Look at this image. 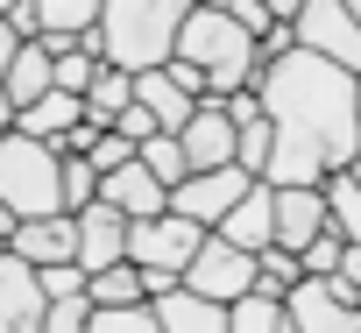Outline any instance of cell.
I'll return each instance as SVG.
<instances>
[{"label": "cell", "instance_id": "1", "mask_svg": "<svg viewBox=\"0 0 361 333\" xmlns=\"http://www.w3.org/2000/svg\"><path fill=\"white\" fill-rule=\"evenodd\" d=\"M262 114L276 128V156H269V178L262 185H326L333 171H347L354 149H361V78L312 57V50H290V57H269L262 78Z\"/></svg>", "mask_w": 361, "mask_h": 333}, {"label": "cell", "instance_id": "2", "mask_svg": "<svg viewBox=\"0 0 361 333\" xmlns=\"http://www.w3.org/2000/svg\"><path fill=\"white\" fill-rule=\"evenodd\" d=\"M192 22V0H106L99 8V43H106V64L121 71H163L177 57V36Z\"/></svg>", "mask_w": 361, "mask_h": 333}, {"label": "cell", "instance_id": "3", "mask_svg": "<svg viewBox=\"0 0 361 333\" xmlns=\"http://www.w3.org/2000/svg\"><path fill=\"white\" fill-rule=\"evenodd\" d=\"M0 206L15 220H50L64 213V149L36 135H0Z\"/></svg>", "mask_w": 361, "mask_h": 333}, {"label": "cell", "instance_id": "4", "mask_svg": "<svg viewBox=\"0 0 361 333\" xmlns=\"http://www.w3.org/2000/svg\"><path fill=\"white\" fill-rule=\"evenodd\" d=\"M206 234H213V227H199V220H185V213L135 220V227H128V262H135V270H163V277H185L192 255L206 248Z\"/></svg>", "mask_w": 361, "mask_h": 333}, {"label": "cell", "instance_id": "5", "mask_svg": "<svg viewBox=\"0 0 361 333\" xmlns=\"http://www.w3.org/2000/svg\"><path fill=\"white\" fill-rule=\"evenodd\" d=\"M298 50H312V57L361 78V22L347 15V0H305L298 8Z\"/></svg>", "mask_w": 361, "mask_h": 333}, {"label": "cell", "instance_id": "6", "mask_svg": "<svg viewBox=\"0 0 361 333\" xmlns=\"http://www.w3.org/2000/svg\"><path fill=\"white\" fill-rule=\"evenodd\" d=\"M185 291H199V298H213V305H241V298L255 291V255L234 248V241H220V234H206V248H199L192 270H185Z\"/></svg>", "mask_w": 361, "mask_h": 333}, {"label": "cell", "instance_id": "7", "mask_svg": "<svg viewBox=\"0 0 361 333\" xmlns=\"http://www.w3.org/2000/svg\"><path fill=\"white\" fill-rule=\"evenodd\" d=\"M255 185H262V178H248L241 163H227V171H192L185 185L170 192V213H185V220H199V227H220Z\"/></svg>", "mask_w": 361, "mask_h": 333}, {"label": "cell", "instance_id": "8", "mask_svg": "<svg viewBox=\"0 0 361 333\" xmlns=\"http://www.w3.org/2000/svg\"><path fill=\"white\" fill-rule=\"evenodd\" d=\"M283 312H290L298 333H361V305L340 298L326 277H305V284L283 298Z\"/></svg>", "mask_w": 361, "mask_h": 333}, {"label": "cell", "instance_id": "9", "mask_svg": "<svg viewBox=\"0 0 361 333\" xmlns=\"http://www.w3.org/2000/svg\"><path fill=\"white\" fill-rule=\"evenodd\" d=\"M177 142H185V156H192V171H227V163L241 156V128H234L227 99H199L192 128L177 135Z\"/></svg>", "mask_w": 361, "mask_h": 333}, {"label": "cell", "instance_id": "10", "mask_svg": "<svg viewBox=\"0 0 361 333\" xmlns=\"http://www.w3.org/2000/svg\"><path fill=\"white\" fill-rule=\"evenodd\" d=\"M43 312H50V298H43L36 262L0 255V333H43Z\"/></svg>", "mask_w": 361, "mask_h": 333}, {"label": "cell", "instance_id": "11", "mask_svg": "<svg viewBox=\"0 0 361 333\" xmlns=\"http://www.w3.org/2000/svg\"><path fill=\"white\" fill-rule=\"evenodd\" d=\"M128 213H114L106 199H92L85 213H78V270L85 277H99V270H114V262H128Z\"/></svg>", "mask_w": 361, "mask_h": 333}, {"label": "cell", "instance_id": "12", "mask_svg": "<svg viewBox=\"0 0 361 333\" xmlns=\"http://www.w3.org/2000/svg\"><path fill=\"white\" fill-rule=\"evenodd\" d=\"M326 227H333V220H326V192H319V185H283V192H276V248L305 255Z\"/></svg>", "mask_w": 361, "mask_h": 333}, {"label": "cell", "instance_id": "13", "mask_svg": "<svg viewBox=\"0 0 361 333\" xmlns=\"http://www.w3.org/2000/svg\"><path fill=\"white\" fill-rule=\"evenodd\" d=\"M99 199H106L114 213H128V220H156V213H170V185H163L156 171H142V156L128 163V171L99 178Z\"/></svg>", "mask_w": 361, "mask_h": 333}, {"label": "cell", "instance_id": "14", "mask_svg": "<svg viewBox=\"0 0 361 333\" xmlns=\"http://www.w3.org/2000/svg\"><path fill=\"white\" fill-rule=\"evenodd\" d=\"M15 255L36 262V270H57V262H78V213H50V220H22L15 227Z\"/></svg>", "mask_w": 361, "mask_h": 333}, {"label": "cell", "instance_id": "15", "mask_svg": "<svg viewBox=\"0 0 361 333\" xmlns=\"http://www.w3.org/2000/svg\"><path fill=\"white\" fill-rule=\"evenodd\" d=\"M220 241H234V248H248V255H262V248H276V185H255L220 227H213Z\"/></svg>", "mask_w": 361, "mask_h": 333}, {"label": "cell", "instance_id": "16", "mask_svg": "<svg viewBox=\"0 0 361 333\" xmlns=\"http://www.w3.org/2000/svg\"><path fill=\"white\" fill-rule=\"evenodd\" d=\"M149 312H156V326L163 333H227V312L234 305H213V298H199V291H163V298H149Z\"/></svg>", "mask_w": 361, "mask_h": 333}, {"label": "cell", "instance_id": "17", "mask_svg": "<svg viewBox=\"0 0 361 333\" xmlns=\"http://www.w3.org/2000/svg\"><path fill=\"white\" fill-rule=\"evenodd\" d=\"M135 99L156 114V128H163V135H185V128H192V114H199V99L177 85L170 71H142V78H135Z\"/></svg>", "mask_w": 361, "mask_h": 333}, {"label": "cell", "instance_id": "18", "mask_svg": "<svg viewBox=\"0 0 361 333\" xmlns=\"http://www.w3.org/2000/svg\"><path fill=\"white\" fill-rule=\"evenodd\" d=\"M43 92H57V57H50V43L36 36V43H22L15 64H8V99H15V107H36Z\"/></svg>", "mask_w": 361, "mask_h": 333}, {"label": "cell", "instance_id": "19", "mask_svg": "<svg viewBox=\"0 0 361 333\" xmlns=\"http://www.w3.org/2000/svg\"><path fill=\"white\" fill-rule=\"evenodd\" d=\"M78 121H85V99H78V92H43L36 107H22V121H15V128H22V135H36V142H64Z\"/></svg>", "mask_w": 361, "mask_h": 333}, {"label": "cell", "instance_id": "20", "mask_svg": "<svg viewBox=\"0 0 361 333\" xmlns=\"http://www.w3.org/2000/svg\"><path fill=\"white\" fill-rule=\"evenodd\" d=\"M128 107H135V71L106 64V71L92 78V92H85V128H99V135H106V128H114Z\"/></svg>", "mask_w": 361, "mask_h": 333}, {"label": "cell", "instance_id": "21", "mask_svg": "<svg viewBox=\"0 0 361 333\" xmlns=\"http://www.w3.org/2000/svg\"><path fill=\"white\" fill-rule=\"evenodd\" d=\"M85 298H92L99 312H121V305H149V277H142L135 262H114V270H99V277L85 284Z\"/></svg>", "mask_w": 361, "mask_h": 333}, {"label": "cell", "instance_id": "22", "mask_svg": "<svg viewBox=\"0 0 361 333\" xmlns=\"http://www.w3.org/2000/svg\"><path fill=\"white\" fill-rule=\"evenodd\" d=\"M298 284H305V262H298L290 248H262V255H255V291H262V298H276V305H283Z\"/></svg>", "mask_w": 361, "mask_h": 333}, {"label": "cell", "instance_id": "23", "mask_svg": "<svg viewBox=\"0 0 361 333\" xmlns=\"http://www.w3.org/2000/svg\"><path fill=\"white\" fill-rule=\"evenodd\" d=\"M99 8L106 0H36L43 36H85V29H99Z\"/></svg>", "mask_w": 361, "mask_h": 333}, {"label": "cell", "instance_id": "24", "mask_svg": "<svg viewBox=\"0 0 361 333\" xmlns=\"http://www.w3.org/2000/svg\"><path fill=\"white\" fill-rule=\"evenodd\" d=\"M135 156H142V171H156V178L170 185V192L192 178V156H185V142H177V135H149V142H142Z\"/></svg>", "mask_w": 361, "mask_h": 333}, {"label": "cell", "instance_id": "25", "mask_svg": "<svg viewBox=\"0 0 361 333\" xmlns=\"http://www.w3.org/2000/svg\"><path fill=\"white\" fill-rule=\"evenodd\" d=\"M319 192H326V220H333V227H340L347 241H361V185H354L347 171H333V178L319 185Z\"/></svg>", "mask_w": 361, "mask_h": 333}, {"label": "cell", "instance_id": "26", "mask_svg": "<svg viewBox=\"0 0 361 333\" xmlns=\"http://www.w3.org/2000/svg\"><path fill=\"white\" fill-rule=\"evenodd\" d=\"M99 71H106V57H92L85 43H71V50H57V92H78V99H85Z\"/></svg>", "mask_w": 361, "mask_h": 333}, {"label": "cell", "instance_id": "27", "mask_svg": "<svg viewBox=\"0 0 361 333\" xmlns=\"http://www.w3.org/2000/svg\"><path fill=\"white\" fill-rule=\"evenodd\" d=\"M227 333H283V305L262 298V291H248V298L227 312Z\"/></svg>", "mask_w": 361, "mask_h": 333}, {"label": "cell", "instance_id": "28", "mask_svg": "<svg viewBox=\"0 0 361 333\" xmlns=\"http://www.w3.org/2000/svg\"><path fill=\"white\" fill-rule=\"evenodd\" d=\"M269 156H276V128H269V114H262V121L241 128V156H234V163H241L248 178H269Z\"/></svg>", "mask_w": 361, "mask_h": 333}, {"label": "cell", "instance_id": "29", "mask_svg": "<svg viewBox=\"0 0 361 333\" xmlns=\"http://www.w3.org/2000/svg\"><path fill=\"white\" fill-rule=\"evenodd\" d=\"M99 199V171H92V156H64V213H85Z\"/></svg>", "mask_w": 361, "mask_h": 333}, {"label": "cell", "instance_id": "30", "mask_svg": "<svg viewBox=\"0 0 361 333\" xmlns=\"http://www.w3.org/2000/svg\"><path fill=\"white\" fill-rule=\"evenodd\" d=\"M340 255H347V234H340V227H326L298 262H305V277H340Z\"/></svg>", "mask_w": 361, "mask_h": 333}, {"label": "cell", "instance_id": "31", "mask_svg": "<svg viewBox=\"0 0 361 333\" xmlns=\"http://www.w3.org/2000/svg\"><path fill=\"white\" fill-rule=\"evenodd\" d=\"M92 298H57L50 312H43V333H92Z\"/></svg>", "mask_w": 361, "mask_h": 333}, {"label": "cell", "instance_id": "32", "mask_svg": "<svg viewBox=\"0 0 361 333\" xmlns=\"http://www.w3.org/2000/svg\"><path fill=\"white\" fill-rule=\"evenodd\" d=\"M92 333H163L149 305H121V312H92Z\"/></svg>", "mask_w": 361, "mask_h": 333}, {"label": "cell", "instance_id": "33", "mask_svg": "<svg viewBox=\"0 0 361 333\" xmlns=\"http://www.w3.org/2000/svg\"><path fill=\"white\" fill-rule=\"evenodd\" d=\"M128 163H135V142L106 128V135L92 142V171H99V178H114V171H128Z\"/></svg>", "mask_w": 361, "mask_h": 333}, {"label": "cell", "instance_id": "34", "mask_svg": "<svg viewBox=\"0 0 361 333\" xmlns=\"http://www.w3.org/2000/svg\"><path fill=\"white\" fill-rule=\"evenodd\" d=\"M36 277H43V298H50V305H57V298H85V284H92L78 262H57V270H36Z\"/></svg>", "mask_w": 361, "mask_h": 333}, {"label": "cell", "instance_id": "35", "mask_svg": "<svg viewBox=\"0 0 361 333\" xmlns=\"http://www.w3.org/2000/svg\"><path fill=\"white\" fill-rule=\"evenodd\" d=\"M114 135H128V142H135V149H142V142H149V135H163V128H156V114H149V107H142V99H135V107H128V114H121V121H114Z\"/></svg>", "mask_w": 361, "mask_h": 333}, {"label": "cell", "instance_id": "36", "mask_svg": "<svg viewBox=\"0 0 361 333\" xmlns=\"http://www.w3.org/2000/svg\"><path fill=\"white\" fill-rule=\"evenodd\" d=\"M227 15H234V22H241V29H248V36H255V43H262V36H269V29H276V15H269V8H262V0H234V8H227Z\"/></svg>", "mask_w": 361, "mask_h": 333}, {"label": "cell", "instance_id": "37", "mask_svg": "<svg viewBox=\"0 0 361 333\" xmlns=\"http://www.w3.org/2000/svg\"><path fill=\"white\" fill-rule=\"evenodd\" d=\"M163 71H170V78H177V85H185V92H192V99H206V92H213V78H206V71H199V64H185V57H170V64H163Z\"/></svg>", "mask_w": 361, "mask_h": 333}, {"label": "cell", "instance_id": "38", "mask_svg": "<svg viewBox=\"0 0 361 333\" xmlns=\"http://www.w3.org/2000/svg\"><path fill=\"white\" fill-rule=\"evenodd\" d=\"M227 114H234V128L262 121V92H255V85H248V92H234V99H227Z\"/></svg>", "mask_w": 361, "mask_h": 333}, {"label": "cell", "instance_id": "39", "mask_svg": "<svg viewBox=\"0 0 361 333\" xmlns=\"http://www.w3.org/2000/svg\"><path fill=\"white\" fill-rule=\"evenodd\" d=\"M15 50H22V36H15L8 22H0V85H8V64H15Z\"/></svg>", "mask_w": 361, "mask_h": 333}, {"label": "cell", "instance_id": "40", "mask_svg": "<svg viewBox=\"0 0 361 333\" xmlns=\"http://www.w3.org/2000/svg\"><path fill=\"white\" fill-rule=\"evenodd\" d=\"M15 121H22V107L8 99V85H0V135H15Z\"/></svg>", "mask_w": 361, "mask_h": 333}, {"label": "cell", "instance_id": "41", "mask_svg": "<svg viewBox=\"0 0 361 333\" xmlns=\"http://www.w3.org/2000/svg\"><path fill=\"white\" fill-rule=\"evenodd\" d=\"M262 8H269L276 22H298V8H305V0H262Z\"/></svg>", "mask_w": 361, "mask_h": 333}, {"label": "cell", "instance_id": "42", "mask_svg": "<svg viewBox=\"0 0 361 333\" xmlns=\"http://www.w3.org/2000/svg\"><path fill=\"white\" fill-rule=\"evenodd\" d=\"M192 8H213V15H227V8H234V0H192Z\"/></svg>", "mask_w": 361, "mask_h": 333}, {"label": "cell", "instance_id": "43", "mask_svg": "<svg viewBox=\"0 0 361 333\" xmlns=\"http://www.w3.org/2000/svg\"><path fill=\"white\" fill-rule=\"evenodd\" d=\"M347 178H354V185H361V149H354V163H347Z\"/></svg>", "mask_w": 361, "mask_h": 333}, {"label": "cell", "instance_id": "44", "mask_svg": "<svg viewBox=\"0 0 361 333\" xmlns=\"http://www.w3.org/2000/svg\"><path fill=\"white\" fill-rule=\"evenodd\" d=\"M8 15H15V0H0V22H8Z\"/></svg>", "mask_w": 361, "mask_h": 333}, {"label": "cell", "instance_id": "45", "mask_svg": "<svg viewBox=\"0 0 361 333\" xmlns=\"http://www.w3.org/2000/svg\"><path fill=\"white\" fill-rule=\"evenodd\" d=\"M347 15H354V22H361V0H347Z\"/></svg>", "mask_w": 361, "mask_h": 333}, {"label": "cell", "instance_id": "46", "mask_svg": "<svg viewBox=\"0 0 361 333\" xmlns=\"http://www.w3.org/2000/svg\"><path fill=\"white\" fill-rule=\"evenodd\" d=\"M283 333H298V326H290V312H283Z\"/></svg>", "mask_w": 361, "mask_h": 333}]
</instances>
